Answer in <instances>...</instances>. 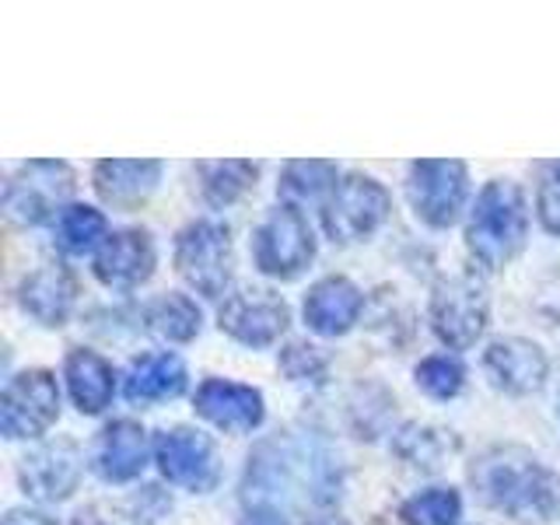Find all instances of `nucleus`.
I'll use <instances>...</instances> for the list:
<instances>
[{
	"label": "nucleus",
	"mask_w": 560,
	"mask_h": 525,
	"mask_svg": "<svg viewBox=\"0 0 560 525\" xmlns=\"http://www.w3.org/2000/svg\"><path fill=\"white\" fill-rule=\"evenodd\" d=\"M57 413H60V389L52 372L28 368V372L8 378L4 396H0V431L11 442L46 434Z\"/></svg>",
	"instance_id": "1a4fd4ad"
},
{
	"label": "nucleus",
	"mask_w": 560,
	"mask_h": 525,
	"mask_svg": "<svg viewBox=\"0 0 560 525\" xmlns=\"http://www.w3.org/2000/svg\"><path fill=\"white\" fill-rule=\"evenodd\" d=\"M175 267L203 298H221L235 273L232 232L221 221H192L175 238Z\"/></svg>",
	"instance_id": "39448f33"
},
{
	"label": "nucleus",
	"mask_w": 560,
	"mask_h": 525,
	"mask_svg": "<svg viewBox=\"0 0 560 525\" xmlns=\"http://www.w3.org/2000/svg\"><path fill=\"white\" fill-rule=\"evenodd\" d=\"M469 480L490 508L518 522L550 525L560 518V477L518 445L483 452L472 463Z\"/></svg>",
	"instance_id": "f03ea898"
},
{
	"label": "nucleus",
	"mask_w": 560,
	"mask_h": 525,
	"mask_svg": "<svg viewBox=\"0 0 560 525\" xmlns=\"http://www.w3.org/2000/svg\"><path fill=\"white\" fill-rule=\"evenodd\" d=\"M25 494L35 501H67L74 494V487L81 480V448L70 438H52V442H43L39 448H32L22 469Z\"/></svg>",
	"instance_id": "ddd939ff"
},
{
	"label": "nucleus",
	"mask_w": 560,
	"mask_h": 525,
	"mask_svg": "<svg viewBox=\"0 0 560 525\" xmlns=\"http://www.w3.org/2000/svg\"><path fill=\"white\" fill-rule=\"evenodd\" d=\"M466 165L463 162H448V158H424V162L410 165V179L407 192L410 203L417 210V218L431 224V228H448L455 218L463 214L466 203Z\"/></svg>",
	"instance_id": "9d476101"
},
{
	"label": "nucleus",
	"mask_w": 560,
	"mask_h": 525,
	"mask_svg": "<svg viewBox=\"0 0 560 525\" xmlns=\"http://www.w3.org/2000/svg\"><path fill=\"white\" fill-rule=\"evenodd\" d=\"M148 431L137 420H113L95 438L92 469L105 483H130L148 466Z\"/></svg>",
	"instance_id": "f3484780"
},
{
	"label": "nucleus",
	"mask_w": 560,
	"mask_h": 525,
	"mask_svg": "<svg viewBox=\"0 0 560 525\" xmlns=\"http://www.w3.org/2000/svg\"><path fill=\"white\" fill-rule=\"evenodd\" d=\"M74 192V172L63 162H28L18 168L4 186L8 218L35 228L63 214V203Z\"/></svg>",
	"instance_id": "0eeeda50"
},
{
	"label": "nucleus",
	"mask_w": 560,
	"mask_h": 525,
	"mask_svg": "<svg viewBox=\"0 0 560 525\" xmlns=\"http://www.w3.org/2000/svg\"><path fill=\"white\" fill-rule=\"evenodd\" d=\"M332 189H337V165L332 162H315V158H308V162H288L284 175H280V197L298 210L305 203L323 200Z\"/></svg>",
	"instance_id": "a878e982"
},
{
	"label": "nucleus",
	"mask_w": 560,
	"mask_h": 525,
	"mask_svg": "<svg viewBox=\"0 0 560 525\" xmlns=\"http://www.w3.org/2000/svg\"><path fill=\"white\" fill-rule=\"evenodd\" d=\"M154 242L140 228H119L109 238L102 242V249L95 253V277L105 288L116 291H133L154 273Z\"/></svg>",
	"instance_id": "dca6fc26"
},
{
	"label": "nucleus",
	"mask_w": 560,
	"mask_h": 525,
	"mask_svg": "<svg viewBox=\"0 0 560 525\" xmlns=\"http://www.w3.org/2000/svg\"><path fill=\"white\" fill-rule=\"evenodd\" d=\"M105 232H109L105 214L84 203H70L57 218V245L67 256H84V253H92L95 245L102 249V242L109 238Z\"/></svg>",
	"instance_id": "bb28decb"
},
{
	"label": "nucleus",
	"mask_w": 560,
	"mask_h": 525,
	"mask_svg": "<svg viewBox=\"0 0 560 525\" xmlns=\"http://www.w3.org/2000/svg\"><path fill=\"white\" fill-rule=\"evenodd\" d=\"M483 372L490 385L508 396H529L547 382V354L522 337H501L483 350Z\"/></svg>",
	"instance_id": "2eb2a0df"
},
{
	"label": "nucleus",
	"mask_w": 560,
	"mask_h": 525,
	"mask_svg": "<svg viewBox=\"0 0 560 525\" xmlns=\"http://www.w3.org/2000/svg\"><path fill=\"white\" fill-rule=\"evenodd\" d=\"M218 323L228 337H235L245 347H270L288 329L291 308L270 288H242L224 298Z\"/></svg>",
	"instance_id": "f8f14e48"
},
{
	"label": "nucleus",
	"mask_w": 560,
	"mask_h": 525,
	"mask_svg": "<svg viewBox=\"0 0 560 525\" xmlns=\"http://www.w3.org/2000/svg\"><path fill=\"white\" fill-rule=\"evenodd\" d=\"M186 364L172 350H151L130 361L122 375V396L130 402H165L186 393Z\"/></svg>",
	"instance_id": "412c9836"
},
{
	"label": "nucleus",
	"mask_w": 560,
	"mask_h": 525,
	"mask_svg": "<svg viewBox=\"0 0 560 525\" xmlns=\"http://www.w3.org/2000/svg\"><path fill=\"white\" fill-rule=\"evenodd\" d=\"M364 291L347 277H323L305 294V323L319 337H343L361 319Z\"/></svg>",
	"instance_id": "a211bd4d"
},
{
	"label": "nucleus",
	"mask_w": 560,
	"mask_h": 525,
	"mask_svg": "<svg viewBox=\"0 0 560 525\" xmlns=\"http://www.w3.org/2000/svg\"><path fill=\"white\" fill-rule=\"evenodd\" d=\"M490 302L487 288L477 273H452L442 277L431 291V329L434 337L452 350L472 347L487 329Z\"/></svg>",
	"instance_id": "20e7f679"
},
{
	"label": "nucleus",
	"mask_w": 560,
	"mask_h": 525,
	"mask_svg": "<svg viewBox=\"0 0 560 525\" xmlns=\"http://www.w3.org/2000/svg\"><path fill=\"white\" fill-rule=\"evenodd\" d=\"M393 452L407 466L434 472L455 452V438L452 431L431 428V424H402L393 438Z\"/></svg>",
	"instance_id": "b1692460"
},
{
	"label": "nucleus",
	"mask_w": 560,
	"mask_h": 525,
	"mask_svg": "<svg viewBox=\"0 0 560 525\" xmlns=\"http://www.w3.org/2000/svg\"><path fill=\"white\" fill-rule=\"evenodd\" d=\"M463 515V498L452 487L420 490L410 501H402L399 518L407 525H455Z\"/></svg>",
	"instance_id": "cd10ccee"
},
{
	"label": "nucleus",
	"mask_w": 560,
	"mask_h": 525,
	"mask_svg": "<svg viewBox=\"0 0 560 525\" xmlns=\"http://www.w3.org/2000/svg\"><path fill=\"white\" fill-rule=\"evenodd\" d=\"M192 407L203 420H210L214 428L228 434H249L262 424V393L253 385L228 382V378H203Z\"/></svg>",
	"instance_id": "4468645a"
},
{
	"label": "nucleus",
	"mask_w": 560,
	"mask_h": 525,
	"mask_svg": "<svg viewBox=\"0 0 560 525\" xmlns=\"http://www.w3.org/2000/svg\"><path fill=\"white\" fill-rule=\"evenodd\" d=\"M162 179V162L151 158H109L95 165V192L119 210H133L144 203Z\"/></svg>",
	"instance_id": "aec40b11"
},
{
	"label": "nucleus",
	"mask_w": 560,
	"mask_h": 525,
	"mask_svg": "<svg viewBox=\"0 0 560 525\" xmlns=\"http://www.w3.org/2000/svg\"><path fill=\"white\" fill-rule=\"evenodd\" d=\"M536 207H539L542 228H547V232H553V235H560V162H553L547 168V175H542Z\"/></svg>",
	"instance_id": "7c9ffc66"
},
{
	"label": "nucleus",
	"mask_w": 560,
	"mask_h": 525,
	"mask_svg": "<svg viewBox=\"0 0 560 525\" xmlns=\"http://www.w3.org/2000/svg\"><path fill=\"white\" fill-rule=\"evenodd\" d=\"M144 323L151 332L172 343H186L200 332V308L186 294H162L144 308Z\"/></svg>",
	"instance_id": "393cba45"
},
{
	"label": "nucleus",
	"mask_w": 560,
	"mask_h": 525,
	"mask_svg": "<svg viewBox=\"0 0 560 525\" xmlns=\"http://www.w3.org/2000/svg\"><path fill=\"white\" fill-rule=\"evenodd\" d=\"M280 368H284L291 382L312 385V389H319V385L329 378L326 354H323L319 347L302 343V340H294V343H288L284 350H280Z\"/></svg>",
	"instance_id": "c756f323"
},
{
	"label": "nucleus",
	"mask_w": 560,
	"mask_h": 525,
	"mask_svg": "<svg viewBox=\"0 0 560 525\" xmlns=\"http://www.w3.org/2000/svg\"><path fill=\"white\" fill-rule=\"evenodd\" d=\"M154 459L168 483L186 487L192 494H207V490H214L221 480L214 445H210L207 434L192 428H172L158 434Z\"/></svg>",
	"instance_id": "9b49d317"
},
{
	"label": "nucleus",
	"mask_w": 560,
	"mask_h": 525,
	"mask_svg": "<svg viewBox=\"0 0 560 525\" xmlns=\"http://www.w3.org/2000/svg\"><path fill=\"white\" fill-rule=\"evenodd\" d=\"M343 490V463L315 428H284L253 448L242 477L245 512L291 518L305 508H326Z\"/></svg>",
	"instance_id": "f257e3e1"
},
{
	"label": "nucleus",
	"mask_w": 560,
	"mask_h": 525,
	"mask_svg": "<svg viewBox=\"0 0 560 525\" xmlns=\"http://www.w3.org/2000/svg\"><path fill=\"white\" fill-rule=\"evenodd\" d=\"M18 302L43 326H63L70 308L78 302V280L63 262H46V267L32 270L22 288H18Z\"/></svg>",
	"instance_id": "6ab92c4d"
},
{
	"label": "nucleus",
	"mask_w": 560,
	"mask_h": 525,
	"mask_svg": "<svg viewBox=\"0 0 560 525\" xmlns=\"http://www.w3.org/2000/svg\"><path fill=\"white\" fill-rule=\"evenodd\" d=\"M200 175V192L210 207H232L235 200H242L245 192L256 186L259 165L245 162V158H228V162H200L197 165Z\"/></svg>",
	"instance_id": "5701e85b"
},
{
	"label": "nucleus",
	"mask_w": 560,
	"mask_h": 525,
	"mask_svg": "<svg viewBox=\"0 0 560 525\" xmlns=\"http://www.w3.org/2000/svg\"><path fill=\"white\" fill-rule=\"evenodd\" d=\"M525 235H529L525 192L512 179H490L469 210V224H466L469 253L487 270H501L522 253Z\"/></svg>",
	"instance_id": "7ed1b4c3"
},
{
	"label": "nucleus",
	"mask_w": 560,
	"mask_h": 525,
	"mask_svg": "<svg viewBox=\"0 0 560 525\" xmlns=\"http://www.w3.org/2000/svg\"><path fill=\"white\" fill-rule=\"evenodd\" d=\"M305 525H350V522L340 518V515H319V518H308Z\"/></svg>",
	"instance_id": "473e14b6"
},
{
	"label": "nucleus",
	"mask_w": 560,
	"mask_h": 525,
	"mask_svg": "<svg viewBox=\"0 0 560 525\" xmlns=\"http://www.w3.org/2000/svg\"><path fill=\"white\" fill-rule=\"evenodd\" d=\"M557 410H560V399H557Z\"/></svg>",
	"instance_id": "72a5a7b5"
},
{
	"label": "nucleus",
	"mask_w": 560,
	"mask_h": 525,
	"mask_svg": "<svg viewBox=\"0 0 560 525\" xmlns=\"http://www.w3.org/2000/svg\"><path fill=\"white\" fill-rule=\"evenodd\" d=\"M385 218H389V192L378 179L361 172L343 175L323 203V228L340 245L368 238Z\"/></svg>",
	"instance_id": "6e6552de"
},
{
	"label": "nucleus",
	"mask_w": 560,
	"mask_h": 525,
	"mask_svg": "<svg viewBox=\"0 0 560 525\" xmlns=\"http://www.w3.org/2000/svg\"><path fill=\"white\" fill-rule=\"evenodd\" d=\"M4 525H57L49 515L43 512H28V508H14V512H8Z\"/></svg>",
	"instance_id": "2f4dec72"
},
{
	"label": "nucleus",
	"mask_w": 560,
	"mask_h": 525,
	"mask_svg": "<svg viewBox=\"0 0 560 525\" xmlns=\"http://www.w3.org/2000/svg\"><path fill=\"white\" fill-rule=\"evenodd\" d=\"M413 378L417 385L424 389L431 399H452L463 393V382H466V368L459 358H448V354H431L413 368Z\"/></svg>",
	"instance_id": "c85d7f7f"
},
{
	"label": "nucleus",
	"mask_w": 560,
	"mask_h": 525,
	"mask_svg": "<svg viewBox=\"0 0 560 525\" xmlns=\"http://www.w3.org/2000/svg\"><path fill=\"white\" fill-rule=\"evenodd\" d=\"M253 259L262 273L277 280H294L302 273L315 259V238L302 210L291 203L273 207L253 232Z\"/></svg>",
	"instance_id": "423d86ee"
},
{
	"label": "nucleus",
	"mask_w": 560,
	"mask_h": 525,
	"mask_svg": "<svg viewBox=\"0 0 560 525\" xmlns=\"http://www.w3.org/2000/svg\"><path fill=\"white\" fill-rule=\"evenodd\" d=\"M63 375H67V389L74 407L81 413H102L109 407V399L116 393V372L113 364L105 361L95 350H70L67 364H63Z\"/></svg>",
	"instance_id": "4be33fe9"
}]
</instances>
